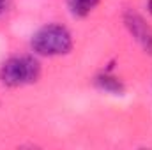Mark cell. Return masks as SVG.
<instances>
[{"label": "cell", "mask_w": 152, "mask_h": 150, "mask_svg": "<svg viewBox=\"0 0 152 150\" xmlns=\"http://www.w3.org/2000/svg\"><path fill=\"white\" fill-rule=\"evenodd\" d=\"M30 46L37 55L42 57L66 55L73 48V37L62 25H46L32 36Z\"/></svg>", "instance_id": "1"}, {"label": "cell", "mask_w": 152, "mask_h": 150, "mask_svg": "<svg viewBox=\"0 0 152 150\" xmlns=\"http://www.w3.org/2000/svg\"><path fill=\"white\" fill-rule=\"evenodd\" d=\"M41 66L34 57H12L0 69V79L7 87H23L37 81Z\"/></svg>", "instance_id": "2"}, {"label": "cell", "mask_w": 152, "mask_h": 150, "mask_svg": "<svg viewBox=\"0 0 152 150\" xmlns=\"http://www.w3.org/2000/svg\"><path fill=\"white\" fill-rule=\"evenodd\" d=\"M124 23H126V28L129 30V34L134 37V41L147 53L152 55V27L143 20V16H140L134 11H126Z\"/></svg>", "instance_id": "3"}, {"label": "cell", "mask_w": 152, "mask_h": 150, "mask_svg": "<svg viewBox=\"0 0 152 150\" xmlns=\"http://www.w3.org/2000/svg\"><path fill=\"white\" fill-rule=\"evenodd\" d=\"M96 85L104 90V92H110V94H122L124 92V83L117 78V76H112L108 73L104 74H99L96 78Z\"/></svg>", "instance_id": "4"}, {"label": "cell", "mask_w": 152, "mask_h": 150, "mask_svg": "<svg viewBox=\"0 0 152 150\" xmlns=\"http://www.w3.org/2000/svg\"><path fill=\"white\" fill-rule=\"evenodd\" d=\"M97 4H99V0H67V7H69L71 14L78 16V18L90 14V11H94Z\"/></svg>", "instance_id": "5"}, {"label": "cell", "mask_w": 152, "mask_h": 150, "mask_svg": "<svg viewBox=\"0 0 152 150\" xmlns=\"http://www.w3.org/2000/svg\"><path fill=\"white\" fill-rule=\"evenodd\" d=\"M4 7H5V0H0V11H2Z\"/></svg>", "instance_id": "6"}, {"label": "cell", "mask_w": 152, "mask_h": 150, "mask_svg": "<svg viewBox=\"0 0 152 150\" xmlns=\"http://www.w3.org/2000/svg\"><path fill=\"white\" fill-rule=\"evenodd\" d=\"M149 12L152 14V0H149Z\"/></svg>", "instance_id": "7"}]
</instances>
